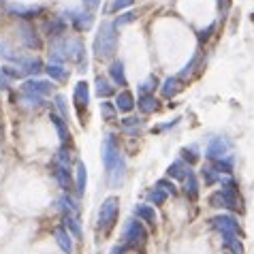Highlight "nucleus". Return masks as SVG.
<instances>
[{
	"instance_id": "obj_43",
	"label": "nucleus",
	"mask_w": 254,
	"mask_h": 254,
	"mask_svg": "<svg viewBox=\"0 0 254 254\" xmlns=\"http://www.w3.org/2000/svg\"><path fill=\"white\" fill-rule=\"evenodd\" d=\"M178 124H180V118H173L171 122H162V124H158V126H154L152 132H154V135H158V132H162V130H171L173 126H178Z\"/></svg>"
},
{
	"instance_id": "obj_40",
	"label": "nucleus",
	"mask_w": 254,
	"mask_h": 254,
	"mask_svg": "<svg viewBox=\"0 0 254 254\" xmlns=\"http://www.w3.org/2000/svg\"><path fill=\"white\" fill-rule=\"evenodd\" d=\"M199 158H201V154L194 152V147H184V150H182V160L188 162V165H196Z\"/></svg>"
},
{
	"instance_id": "obj_14",
	"label": "nucleus",
	"mask_w": 254,
	"mask_h": 254,
	"mask_svg": "<svg viewBox=\"0 0 254 254\" xmlns=\"http://www.w3.org/2000/svg\"><path fill=\"white\" fill-rule=\"evenodd\" d=\"M66 28H68V24H66L64 17L54 15V17H49L45 22V34L47 37H52V39H60V37H64Z\"/></svg>"
},
{
	"instance_id": "obj_20",
	"label": "nucleus",
	"mask_w": 254,
	"mask_h": 254,
	"mask_svg": "<svg viewBox=\"0 0 254 254\" xmlns=\"http://www.w3.org/2000/svg\"><path fill=\"white\" fill-rule=\"evenodd\" d=\"M15 66L22 68L26 77H34V75H39L41 70H45L43 62H41L39 58H32V56H22V60H19Z\"/></svg>"
},
{
	"instance_id": "obj_12",
	"label": "nucleus",
	"mask_w": 254,
	"mask_h": 254,
	"mask_svg": "<svg viewBox=\"0 0 254 254\" xmlns=\"http://www.w3.org/2000/svg\"><path fill=\"white\" fill-rule=\"evenodd\" d=\"M6 9H9V15L26 19V22H28V19L39 17L41 13H43V6H30V4H19V2H11Z\"/></svg>"
},
{
	"instance_id": "obj_28",
	"label": "nucleus",
	"mask_w": 254,
	"mask_h": 254,
	"mask_svg": "<svg viewBox=\"0 0 254 254\" xmlns=\"http://www.w3.org/2000/svg\"><path fill=\"white\" fill-rule=\"evenodd\" d=\"M137 107L141 109V114L143 116H150V114H154V111H158V107H160V103H158V98L156 96H139L137 98Z\"/></svg>"
},
{
	"instance_id": "obj_22",
	"label": "nucleus",
	"mask_w": 254,
	"mask_h": 254,
	"mask_svg": "<svg viewBox=\"0 0 254 254\" xmlns=\"http://www.w3.org/2000/svg\"><path fill=\"white\" fill-rule=\"evenodd\" d=\"M54 239H56V244L60 246V250L64 254H73V235L66 231L64 224L58 227V229H54Z\"/></svg>"
},
{
	"instance_id": "obj_48",
	"label": "nucleus",
	"mask_w": 254,
	"mask_h": 254,
	"mask_svg": "<svg viewBox=\"0 0 254 254\" xmlns=\"http://www.w3.org/2000/svg\"><path fill=\"white\" fill-rule=\"evenodd\" d=\"M126 252H128V248H126L124 244H120V246H114L109 254H126Z\"/></svg>"
},
{
	"instance_id": "obj_25",
	"label": "nucleus",
	"mask_w": 254,
	"mask_h": 254,
	"mask_svg": "<svg viewBox=\"0 0 254 254\" xmlns=\"http://www.w3.org/2000/svg\"><path fill=\"white\" fill-rule=\"evenodd\" d=\"M109 77H111V81L118 83L120 88H126L128 86V79H126V68H124V62H111V66H109Z\"/></svg>"
},
{
	"instance_id": "obj_1",
	"label": "nucleus",
	"mask_w": 254,
	"mask_h": 254,
	"mask_svg": "<svg viewBox=\"0 0 254 254\" xmlns=\"http://www.w3.org/2000/svg\"><path fill=\"white\" fill-rule=\"evenodd\" d=\"M101 158H103V167H105V173H107V182L111 188H120L126 180V158L122 156L120 152V145H118V139L111 135L103 139V145H101Z\"/></svg>"
},
{
	"instance_id": "obj_11",
	"label": "nucleus",
	"mask_w": 254,
	"mask_h": 254,
	"mask_svg": "<svg viewBox=\"0 0 254 254\" xmlns=\"http://www.w3.org/2000/svg\"><path fill=\"white\" fill-rule=\"evenodd\" d=\"M231 152V141L227 137H214L209 141L207 150H205V156L209 160H220V158H227V154Z\"/></svg>"
},
{
	"instance_id": "obj_41",
	"label": "nucleus",
	"mask_w": 254,
	"mask_h": 254,
	"mask_svg": "<svg viewBox=\"0 0 254 254\" xmlns=\"http://www.w3.org/2000/svg\"><path fill=\"white\" fill-rule=\"evenodd\" d=\"M156 186L165 190V192H167L169 196H175V194H178V188H175L173 180H169V178H162V180H158V182H156Z\"/></svg>"
},
{
	"instance_id": "obj_7",
	"label": "nucleus",
	"mask_w": 254,
	"mask_h": 254,
	"mask_svg": "<svg viewBox=\"0 0 254 254\" xmlns=\"http://www.w3.org/2000/svg\"><path fill=\"white\" fill-rule=\"evenodd\" d=\"M147 237H150L147 235V229L143 227V222H141L139 218H130V220L124 224L122 244L128 250H137V248H141V246H145Z\"/></svg>"
},
{
	"instance_id": "obj_37",
	"label": "nucleus",
	"mask_w": 254,
	"mask_h": 254,
	"mask_svg": "<svg viewBox=\"0 0 254 254\" xmlns=\"http://www.w3.org/2000/svg\"><path fill=\"white\" fill-rule=\"evenodd\" d=\"M54 105H56V109H58V116H60V118H64L66 122H68V107H66V98L62 96V94H54Z\"/></svg>"
},
{
	"instance_id": "obj_27",
	"label": "nucleus",
	"mask_w": 254,
	"mask_h": 254,
	"mask_svg": "<svg viewBox=\"0 0 254 254\" xmlns=\"http://www.w3.org/2000/svg\"><path fill=\"white\" fill-rule=\"evenodd\" d=\"M199 178L194 175V171L188 175V178L184 180V196L188 201H196L199 199Z\"/></svg>"
},
{
	"instance_id": "obj_34",
	"label": "nucleus",
	"mask_w": 254,
	"mask_h": 254,
	"mask_svg": "<svg viewBox=\"0 0 254 254\" xmlns=\"http://www.w3.org/2000/svg\"><path fill=\"white\" fill-rule=\"evenodd\" d=\"M201 173H203V182H205L207 186H216V184H222V175L216 171L214 167H203L201 169Z\"/></svg>"
},
{
	"instance_id": "obj_8",
	"label": "nucleus",
	"mask_w": 254,
	"mask_h": 254,
	"mask_svg": "<svg viewBox=\"0 0 254 254\" xmlns=\"http://www.w3.org/2000/svg\"><path fill=\"white\" fill-rule=\"evenodd\" d=\"M211 227H214L218 233L222 235V239L229 237H242V229H239V220L235 216H214L211 218Z\"/></svg>"
},
{
	"instance_id": "obj_39",
	"label": "nucleus",
	"mask_w": 254,
	"mask_h": 254,
	"mask_svg": "<svg viewBox=\"0 0 254 254\" xmlns=\"http://www.w3.org/2000/svg\"><path fill=\"white\" fill-rule=\"evenodd\" d=\"M139 15H137V13L135 11H124L122 13V15H118V19H116V22H114V26L116 28H122V26H128V24H132V22H135V19H137Z\"/></svg>"
},
{
	"instance_id": "obj_45",
	"label": "nucleus",
	"mask_w": 254,
	"mask_h": 254,
	"mask_svg": "<svg viewBox=\"0 0 254 254\" xmlns=\"http://www.w3.org/2000/svg\"><path fill=\"white\" fill-rule=\"evenodd\" d=\"M214 30H216V24H209L205 30H201V34H199V39L203 41V43H205V41L211 37V34H214Z\"/></svg>"
},
{
	"instance_id": "obj_24",
	"label": "nucleus",
	"mask_w": 254,
	"mask_h": 254,
	"mask_svg": "<svg viewBox=\"0 0 254 254\" xmlns=\"http://www.w3.org/2000/svg\"><path fill=\"white\" fill-rule=\"evenodd\" d=\"M86 186H88V169L83 165V160H77L75 165V190L77 194H83L86 192Z\"/></svg>"
},
{
	"instance_id": "obj_18",
	"label": "nucleus",
	"mask_w": 254,
	"mask_h": 254,
	"mask_svg": "<svg viewBox=\"0 0 254 254\" xmlns=\"http://www.w3.org/2000/svg\"><path fill=\"white\" fill-rule=\"evenodd\" d=\"M49 122L54 124V128L58 130V137H60V143L62 145H70V141H73V137H70V130H68V124L64 118H60L56 111H52L49 114Z\"/></svg>"
},
{
	"instance_id": "obj_29",
	"label": "nucleus",
	"mask_w": 254,
	"mask_h": 254,
	"mask_svg": "<svg viewBox=\"0 0 254 254\" xmlns=\"http://www.w3.org/2000/svg\"><path fill=\"white\" fill-rule=\"evenodd\" d=\"M56 207H58L62 214H79V205H77V201H75L68 192L62 194L60 199L56 201Z\"/></svg>"
},
{
	"instance_id": "obj_38",
	"label": "nucleus",
	"mask_w": 254,
	"mask_h": 254,
	"mask_svg": "<svg viewBox=\"0 0 254 254\" xmlns=\"http://www.w3.org/2000/svg\"><path fill=\"white\" fill-rule=\"evenodd\" d=\"M211 167H214L220 175H229L233 171V160L231 158H220V160H214V165Z\"/></svg>"
},
{
	"instance_id": "obj_15",
	"label": "nucleus",
	"mask_w": 254,
	"mask_h": 254,
	"mask_svg": "<svg viewBox=\"0 0 254 254\" xmlns=\"http://www.w3.org/2000/svg\"><path fill=\"white\" fill-rule=\"evenodd\" d=\"M73 101L77 105V109H79V114H83V109L88 107V103H90V86H88V81H77L75 83V88H73Z\"/></svg>"
},
{
	"instance_id": "obj_16",
	"label": "nucleus",
	"mask_w": 254,
	"mask_h": 254,
	"mask_svg": "<svg viewBox=\"0 0 254 254\" xmlns=\"http://www.w3.org/2000/svg\"><path fill=\"white\" fill-rule=\"evenodd\" d=\"M143 126H145V120L141 116H126V118H122V122H120V128H122V132H124V135H130V137L141 135Z\"/></svg>"
},
{
	"instance_id": "obj_46",
	"label": "nucleus",
	"mask_w": 254,
	"mask_h": 254,
	"mask_svg": "<svg viewBox=\"0 0 254 254\" xmlns=\"http://www.w3.org/2000/svg\"><path fill=\"white\" fill-rule=\"evenodd\" d=\"M81 2H83V6H86V9H88L90 13H92L94 9H98V4H101V0H81Z\"/></svg>"
},
{
	"instance_id": "obj_3",
	"label": "nucleus",
	"mask_w": 254,
	"mask_h": 254,
	"mask_svg": "<svg viewBox=\"0 0 254 254\" xmlns=\"http://www.w3.org/2000/svg\"><path fill=\"white\" fill-rule=\"evenodd\" d=\"M56 92V83L49 81V79H28L19 86V96L26 101L28 107H43L45 105V98L54 96Z\"/></svg>"
},
{
	"instance_id": "obj_17",
	"label": "nucleus",
	"mask_w": 254,
	"mask_h": 254,
	"mask_svg": "<svg viewBox=\"0 0 254 254\" xmlns=\"http://www.w3.org/2000/svg\"><path fill=\"white\" fill-rule=\"evenodd\" d=\"M184 79L182 77H169V79H165V83H160V94H162V98H175L178 96L182 90H184Z\"/></svg>"
},
{
	"instance_id": "obj_2",
	"label": "nucleus",
	"mask_w": 254,
	"mask_h": 254,
	"mask_svg": "<svg viewBox=\"0 0 254 254\" xmlns=\"http://www.w3.org/2000/svg\"><path fill=\"white\" fill-rule=\"evenodd\" d=\"M49 62H75L79 70L88 68V58H86V45L81 39L73 37H60L54 39L49 45Z\"/></svg>"
},
{
	"instance_id": "obj_13",
	"label": "nucleus",
	"mask_w": 254,
	"mask_h": 254,
	"mask_svg": "<svg viewBox=\"0 0 254 254\" xmlns=\"http://www.w3.org/2000/svg\"><path fill=\"white\" fill-rule=\"evenodd\" d=\"M19 39H22V43H24L26 49H41L43 47V41H41L37 30H34L28 22H24L22 26H19Z\"/></svg>"
},
{
	"instance_id": "obj_23",
	"label": "nucleus",
	"mask_w": 254,
	"mask_h": 254,
	"mask_svg": "<svg viewBox=\"0 0 254 254\" xmlns=\"http://www.w3.org/2000/svg\"><path fill=\"white\" fill-rule=\"evenodd\" d=\"M45 73L49 75V79L58 81V83H64L68 79V70L62 62H47L45 64Z\"/></svg>"
},
{
	"instance_id": "obj_9",
	"label": "nucleus",
	"mask_w": 254,
	"mask_h": 254,
	"mask_svg": "<svg viewBox=\"0 0 254 254\" xmlns=\"http://www.w3.org/2000/svg\"><path fill=\"white\" fill-rule=\"evenodd\" d=\"M62 17L68 19L70 26H73L77 32H88L94 24V15L90 11H64Z\"/></svg>"
},
{
	"instance_id": "obj_19",
	"label": "nucleus",
	"mask_w": 254,
	"mask_h": 254,
	"mask_svg": "<svg viewBox=\"0 0 254 254\" xmlns=\"http://www.w3.org/2000/svg\"><path fill=\"white\" fill-rule=\"evenodd\" d=\"M190 173H192V169H190L188 162H184L182 158L173 160L171 165H169V169H167V178L169 180H182V182H184Z\"/></svg>"
},
{
	"instance_id": "obj_10",
	"label": "nucleus",
	"mask_w": 254,
	"mask_h": 254,
	"mask_svg": "<svg viewBox=\"0 0 254 254\" xmlns=\"http://www.w3.org/2000/svg\"><path fill=\"white\" fill-rule=\"evenodd\" d=\"M52 173L56 182H58V186L62 190H66V192H70V190L75 188V178H73V171H70L68 165H60V162H52Z\"/></svg>"
},
{
	"instance_id": "obj_42",
	"label": "nucleus",
	"mask_w": 254,
	"mask_h": 254,
	"mask_svg": "<svg viewBox=\"0 0 254 254\" xmlns=\"http://www.w3.org/2000/svg\"><path fill=\"white\" fill-rule=\"evenodd\" d=\"M2 70L6 73V77H9V79H22V77H26V75H24V70L19 68V66L15 68V64H4Z\"/></svg>"
},
{
	"instance_id": "obj_21",
	"label": "nucleus",
	"mask_w": 254,
	"mask_h": 254,
	"mask_svg": "<svg viewBox=\"0 0 254 254\" xmlns=\"http://www.w3.org/2000/svg\"><path fill=\"white\" fill-rule=\"evenodd\" d=\"M132 214H135V218H139L141 222H145L147 227H152V229L156 227V211H154L150 203H139V205H135Z\"/></svg>"
},
{
	"instance_id": "obj_6",
	"label": "nucleus",
	"mask_w": 254,
	"mask_h": 254,
	"mask_svg": "<svg viewBox=\"0 0 254 254\" xmlns=\"http://www.w3.org/2000/svg\"><path fill=\"white\" fill-rule=\"evenodd\" d=\"M118 216H120V199L118 196H107V199L101 203V209H98L96 229L101 231L103 235H107L118 224Z\"/></svg>"
},
{
	"instance_id": "obj_26",
	"label": "nucleus",
	"mask_w": 254,
	"mask_h": 254,
	"mask_svg": "<svg viewBox=\"0 0 254 254\" xmlns=\"http://www.w3.org/2000/svg\"><path fill=\"white\" fill-rule=\"evenodd\" d=\"M114 105L118 107V111H122V114H130V111L135 109L137 101H135V96H132V92H128V90H124V92H120V94L116 96Z\"/></svg>"
},
{
	"instance_id": "obj_30",
	"label": "nucleus",
	"mask_w": 254,
	"mask_h": 254,
	"mask_svg": "<svg viewBox=\"0 0 254 254\" xmlns=\"http://www.w3.org/2000/svg\"><path fill=\"white\" fill-rule=\"evenodd\" d=\"M94 83H96V94H98V98H111V96L116 94L114 83H111L107 77H101V75H98Z\"/></svg>"
},
{
	"instance_id": "obj_35",
	"label": "nucleus",
	"mask_w": 254,
	"mask_h": 254,
	"mask_svg": "<svg viewBox=\"0 0 254 254\" xmlns=\"http://www.w3.org/2000/svg\"><path fill=\"white\" fill-rule=\"evenodd\" d=\"M101 116L107 120V122H114V120L118 118V107L114 103H109V101H103L101 103Z\"/></svg>"
},
{
	"instance_id": "obj_5",
	"label": "nucleus",
	"mask_w": 254,
	"mask_h": 254,
	"mask_svg": "<svg viewBox=\"0 0 254 254\" xmlns=\"http://www.w3.org/2000/svg\"><path fill=\"white\" fill-rule=\"evenodd\" d=\"M222 188L209 196V205L220 207V209H229V211H242V196L237 192V184L229 180H222Z\"/></svg>"
},
{
	"instance_id": "obj_49",
	"label": "nucleus",
	"mask_w": 254,
	"mask_h": 254,
	"mask_svg": "<svg viewBox=\"0 0 254 254\" xmlns=\"http://www.w3.org/2000/svg\"><path fill=\"white\" fill-rule=\"evenodd\" d=\"M218 4H220V11L222 13H227L229 6H231V0H218Z\"/></svg>"
},
{
	"instance_id": "obj_4",
	"label": "nucleus",
	"mask_w": 254,
	"mask_h": 254,
	"mask_svg": "<svg viewBox=\"0 0 254 254\" xmlns=\"http://www.w3.org/2000/svg\"><path fill=\"white\" fill-rule=\"evenodd\" d=\"M94 56L96 58H111L118 49V28L114 26V22H103L98 28L96 37H94Z\"/></svg>"
},
{
	"instance_id": "obj_31",
	"label": "nucleus",
	"mask_w": 254,
	"mask_h": 254,
	"mask_svg": "<svg viewBox=\"0 0 254 254\" xmlns=\"http://www.w3.org/2000/svg\"><path fill=\"white\" fill-rule=\"evenodd\" d=\"M62 224L66 227V231L73 235V239H83L81 237V227H79V218H77V214H64L62 216Z\"/></svg>"
},
{
	"instance_id": "obj_36",
	"label": "nucleus",
	"mask_w": 254,
	"mask_h": 254,
	"mask_svg": "<svg viewBox=\"0 0 254 254\" xmlns=\"http://www.w3.org/2000/svg\"><path fill=\"white\" fill-rule=\"evenodd\" d=\"M222 244H224V250H229L231 254H244V244L239 242V237L222 239Z\"/></svg>"
},
{
	"instance_id": "obj_44",
	"label": "nucleus",
	"mask_w": 254,
	"mask_h": 254,
	"mask_svg": "<svg viewBox=\"0 0 254 254\" xmlns=\"http://www.w3.org/2000/svg\"><path fill=\"white\" fill-rule=\"evenodd\" d=\"M135 4V0H114V4H111V11H124L128 9V6Z\"/></svg>"
},
{
	"instance_id": "obj_47",
	"label": "nucleus",
	"mask_w": 254,
	"mask_h": 254,
	"mask_svg": "<svg viewBox=\"0 0 254 254\" xmlns=\"http://www.w3.org/2000/svg\"><path fill=\"white\" fill-rule=\"evenodd\" d=\"M9 77H6V73H4V70H2V66H0V88H6V86H9Z\"/></svg>"
},
{
	"instance_id": "obj_32",
	"label": "nucleus",
	"mask_w": 254,
	"mask_h": 254,
	"mask_svg": "<svg viewBox=\"0 0 254 254\" xmlns=\"http://www.w3.org/2000/svg\"><path fill=\"white\" fill-rule=\"evenodd\" d=\"M158 86H160L158 77L156 75H150L145 81H141L139 86H137V92H139V96H152L158 90Z\"/></svg>"
},
{
	"instance_id": "obj_33",
	"label": "nucleus",
	"mask_w": 254,
	"mask_h": 254,
	"mask_svg": "<svg viewBox=\"0 0 254 254\" xmlns=\"http://www.w3.org/2000/svg\"><path fill=\"white\" fill-rule=\"evenodd\" d=\"M167 199H169V194L162 188H158L156 184L147 190V203H150V205H165Z\"/></svg>"
}]
</instances>
